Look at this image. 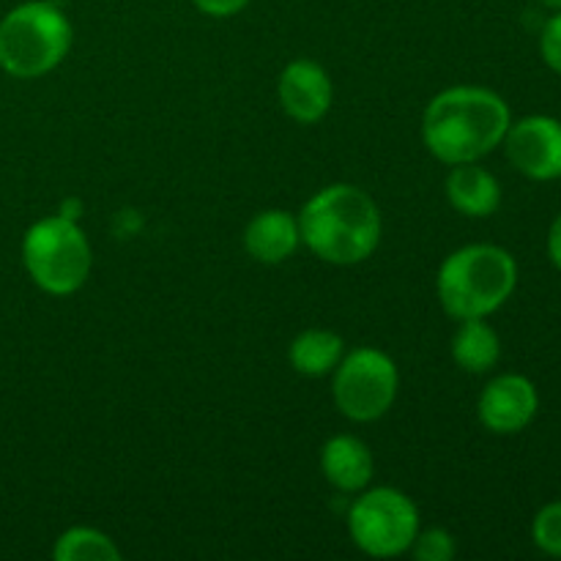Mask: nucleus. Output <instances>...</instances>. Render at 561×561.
Instances as JSON below:
<instances>
[{
	"instance_id": "obj_16",
	"label": "nucleus",
	"mask_w": 561,
	"mask_h": 561,
	"mask_svg": "<svg viewBox=\"0 0 561 561\" xmlns=\"http://www.w3.org/2000/svg\"><path fill=\"white\" fill-rule=\"evenodd\" d=\"M53 559L58 561H118L121 551L104 531L91 526H71L55 540Z\"/></svg>"
},
{
	"instance_id": "obj_19",
	"label": "nucleus",
	"mask_w": 561,
	"mask_h": 561,
	"mask_svg": "<svg viewBox=\"0 0 561 561\" xmlns=\"http://www.w3.org/2000/svg\"><path fill=\"white\" fill-rule=\"evenodd\" d=\"M540 58L553 75H561V11H553L542 25Z\"/></svg>"
},
{
	"instance_id": "obj_7",
	"label": "nucleus",
	"mask_w": 561,
	"mask_h": 561,
	"mask_svg": "<svg viewBox=\"0 0 561 561\" xmlns=\"http://www.w3.org/2000/svg\"><path fill=\"white\" fill-rule=\"evenodd\" d=\"M398 389V365L378 348H354L334 367V405L351 422L381 420L392 409Z\"/></svg>"
},
{
	"instance_id": "obj_1",
	"label": "nucleus",
	"mask_w": 561,
	"mask_h": 561,
	"mask_svg": "<svg viewBox=\"0 0 561 561\" xmlns=\"http://www.w3.org/2000/svg\"><path fill=\"white\" fill-rule=\"evenodd\" d=\"M513 110L491 88L455 85L427 102L422 115L425 148L444 164L480 162L504 142Z\"/></svg>"
},
{
	"instance_id": "obj_8",
	"label": "nucleus",
	"mask_w": 561,
	"mask_h": 561,
	"mask_svg": "<svg viewBox=\"0 0 561 561\" xmlns=\"http://www.w3.org/2000/svg\"><path fill=\"white\" fill-rule=\"evenodd\" d=\"M507 162L529 181L561 179V121L553 115H524L504 135Z\"/></svg>"
},
{
	"instance_id": "obj_13",
	"label": "nucleus",
	"mask_w": 561,
	"mask_h": 561,
	"mask_svg": "<svg viewBox=\"0 0 561 561\" xmlns=\"http://www.w3.org/2000/svg\"><path fill=\"white\" fill-rule=\"evenodd\" d=\"M321 471L340 493H362L373 480L370 447L356 436H332L321 449Z\"/></svg>"
},
{
	"instance_id": "obj_15",
	"label": "nucleus",
	"mask_w": 561,
	"mask_h": 561,
	"mask_svg": "<svg viewBox=\"0 0 561 561\" xmlns=\"http://www.w3.org/2000/svg\"><path fill=\"white\" fill-rule=\"evenodd\" d=\"M345 356V343L332 329H307L290 343L288 359L296 373L307 378H321L334 373Z\"/></svg>"
},
{
	"instance_id": "obj_11",
	"label": "nucleus",
	"mask_w": 561,
	"mask_h": 561,
	"mask_svg": "<svg viewBox=\"0 0 561 561\" xmlns=\"http://www.w3.org/2000/svg\"><path fill=\"white\" fill-rule=\"evenodd\" d=\"M444 192L449 206L471 219L493 217L502 206V184L491 170L480 168L477 162L453 164Z\"/></svg>"
},
{
	"instance_id": "obj_18",
	"label": "nucleus",
	"mask_w": 561,
	"mask_h": 561,
	"mask_svg": "<svg viewBox=\"0 0 561 561\" xmlns=\"http://www.w3.org/2000/svg\"><path fill=\"white\" fill-rule=\"evenodd\" d=\"M455 537L447 529H427L416 531V540L411 546V553L420 561H449L455 557Z\"/></svg>"
},
{
	"instance_id": "obj_3",
	"label": "nucleus",
	"mask_w": 561,
	"mask_h": 561,
	"mask_svg": "<svg viewBox=\"0 0 561 561\" xmlns=\"http://www.w3.org/2000/svg\"><path fill=\"white\" fill-rule=\"evenodd\" d=\"M518 288V263L499 244H469L442 263L438 301L455 321L488 318L502 310Z\"/></svg>"
},
{
	"instance_id": "obj_6",
	"label": "nucleus",
	"mask_w": 561,
	"mask_h": 561,
	"mask_svg": "<svg viewBox=\"0 0 561 561\" xmlns=\"http://www.w3.org/2000/svg\"><path fill=\"white\" fill-rule=\"evenodd\" d=\"M348 531L356 548L367 557H403L420 531V510L398 488H370L351 504Z\"/></svg>"
},
{
	"instance_id": "obj_20",
	"label": "nucleus",
	"mask_w": 561,
	"mask_h": 561,
	"mask_svg": "<svg viewBox=\"0 0 561 561\" xmlns=\"http://www.w3.org/2000/svg\"><path fill=\"white\" fill-rule=\"evenodd\" d=\"M203 14L217 16V20H225V16H233L244 9L250 0H192Z\"/></svg>"
},
{
	"instance_id": "obj_2",
	"label": "nucleus",
	"mask_w": 561,
	"mask_h": 561,
	"mask_svg": "<svg viewBox=\"0 0 561 561\" xmlns=\"http://www.w3.org/2000/svg\"><path fill=\"white\" fill-rule=\"evenodd\" d=\"M381 228L376 201L354 184L323 186L299 214L301 244L332 266L367 261L381 244Z\"/></svg>"
},
{
	"instance_id": "obj_22",
	"label": "nucleus",
	"mask_w": 561,
	"mask_h": 561,
	"mask_svg": "<svg viewBox=\"0 0 561 561\" xmlns=\"http://www.w3.org/2000/svg\"><path fill=\"white\" fill-rule=\"evenodd\" d=\"M540 5H546V9L551 11H561V0H537Z\"/></svg>"
},
{
	"instance_id": "obj_5",
	"label": "nucleus",
	"mask_w": 561,
	"mask_h": 561,
	"mask_svg": "<svg viewBox=\"0 0 561 561\" xmlns=\"http://www.w3.org/2000/svg\"><path fill=\"white\" fill-rule=\"evenodd\" d=\"M25 272L44 294L69 296L85 285L91 274V244L75 219L55 214L33 222L22 239Z\"/></svg>"
},
{
	"instance_id": "obj_9",
	"label": "nucleus",
	"mask_w": 561,
	"mask_h": 561,
	"mask_svg": "<svg viewBox=\"0 0 561 561\" xmlns=\"http://www.w3.org/2000/svg\"><path fill=\"white\" fill-rule=\"evenodd\" d=\"M540 411V392L535 381L520 373H504L485 383L477 400V416L482 427L496 436H518Z\"/></svg>"
},
{
	"instance_id": "obj_12",
	"label": "nucleus",
	"mask_w": 561,
	"mask_h": 561,
	"mask_svg": "<svg viewBox=\"0 0 561 561\" xmlns=\"http://www.w3.org/2000/svg\"><path fill=\"white\" fill-rule=\"evenodd\" d=\"M299 244V217H294L288 211H279V208L261 211L257 217L250 219V225L244 230L247 252L257 263H268V266H277V263H285L288 257H294Z\"/></svg>"
},
{
	"instance_id": "obj_14",
	"label": "nucleus",
	"mask_w": 561,
	"mask_h": 561,
	"mask_svg": "<svg viewBox=\"0 0 561 561\" xmlns=\"http://www.w3.org/2000/svg\"><path fill=\"white\" fill-rule=\"evenodd\" d=\"M453 359L460 370L471 376L491 373L502 359V340L499 332L485 318H469L460 321L458 332L453 337Z\"/></svg>"
},
{
	"instance_id": "obj_4",
	"label": "nucleus",
	"mask_w": 561,
	"mask_h": 561,
	"mask_svg": "<svg viewBox=\"0 0 561 561\" xmlns=\"http://www.w3.org/2000/svg\"><path fill=\"white\" fill-rule=\"evenodd\" d=\"M71 22L44 0L14 5L0 20V69L16 80H36L64 64L71 49Z\"/></svg>"
},
{
	"instance_id": "obj_10",
	"label": "nucleus",
	"mask_w": 561,
	"mask_h": 561,
	"mask_svg": "<svg viewBox=\"0 0 561 561\" xmlns=\"http://www.w3.org/2000/svg\"><path fill=\"white\" fill-rule=\"evenodd\" d=\"M279 104L296 124H318L329 113L334 99L327 69L310 58L290 60L277 82Z\"/></svg>"
},
{
	"instance_id": "obj_21",
	"label": "nucleus",
	"mask_w": 561,
	"mask_h": 561,
	"mask_svg": "<svg viewBox=\"0 0 561 561\" xmlns=\"http://www.w3.org/2000/svg\"><path fill=\"white\" fill-rule=\"evenodd\" d=\"M546 250H548V261L553 263V268H557V272H561V214L553 219L551 228H548Z\"/></svg>"
},
{
	"instance_id": "obj_17",
	"label": "nucleus",
	"mask_w": 561,
	"mask_h": 561,
	"mask_svg": "<svg viewBox=\"0 0 561 561\" xmlns=\"http://www.w3.org/2000/svg\"><path fill=\"white\" fill-rule=\"evenodd\" d=\"M531 542L546 557L561 559V499L537 510L531 518Z\"/></svg>"
}]
</instances>
